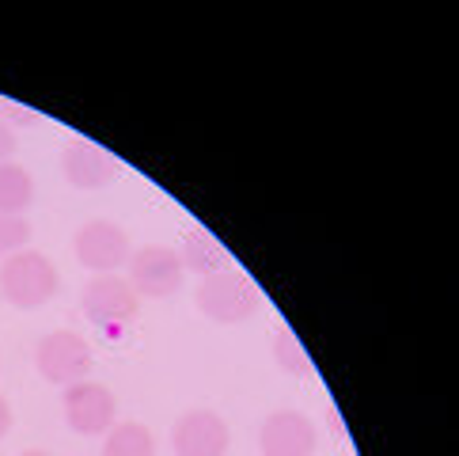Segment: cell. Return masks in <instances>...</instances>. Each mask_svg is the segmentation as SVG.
Masks as SVG:
<instances>
[{
    "mask_svg": "<svg viewBox=\"0 0 459 456\" xmlns=\"http://www.w3.org/2000/svg\"><path fill=\"white\" fill-rule=\"evenodd\" d=\"M61 289L57 267L42 251H12L0 259V293L15 308H42L46 301H54Z\"/></svg>",
    "mask_w": 459,
    "mask_h": 456,
    "instance_id": "1",
    "label": "cell"
},
{
    "mask_svg": "<svg viewBox=\"0 0 459 456\" xmlns=\"http://www.w3.org/2000/svg\"><path fill=\"white\" fill-rule=\"evenodd\" d=\"M198 308L212 323H243L258 312V289L243 270H221L212 278H202L198 293H194Z\"/></svg>",
    "mask_w": 459,
    "mask_h": 456,
    "instance_id": "2",
    "label": "cell"
},
{
    "mask_svg": "<svg viewBox=\"0 0 459 456\" xmlns=\"http://www.w3.org/2000/svg\"><path fill=\"white\" fill-rule=\"evenodd\" d=\"M91 365H95V357H91L88 338L76 331H50V335H42L35 346V369L42 373V381H50V384L73 388L80 381H88Z\"/></svg>",
    "mask_w": 459,
    "mask_h": 456,
    "instance_id": "3",
    "label": "cell"
},
{
    "mask_svg": "<svg viewBox=\"0 0 459 456\" xmlns=\"http://www.w3.org/2000/svg\"><path fill=\"white\" fill-rule=\"evenodd\" d=\"M129 285H134L137 297H152V301H163V297H175L183 289V259H178L175 248H163V243H144V248L129 251Z\"/></svg>",
    "mask_w": 459,
    "mask_h": 456,
    "instance_id": "4",
    "label": "cell"
},
{
    "mask_svg": "<svg viewBox=\"0 0 459 456\" xmlns=\"http://www.w3.org/2000/svg\"><path fill=\"white\" fill-rule=\"evenodd\" d=\"M61 407H65V422L84 437H103L114 426V418H118L114 392L95 381H80L73 388H65Z\"/></svg>",
    "mask_w": 459,
    "mask_h": 456,
    "instance_id": "5",
    "label": "cell"
},
{
    "mask_svg": "<svg viewBox=\"0 0 459 456\" xmlns=\"http://www.w3.org/2000/svg\"><path fill=\"white\" fill-rule=\"evenodd\" d=\"M137 293L122 274H95V278L84 285V297H80V308L84 316L95 323V328H118V323H129L137 316Z\"/></svg>",
    "mask_w": 459,
    "mask_h": 456,
    "instance_id": "6",
    "label": "cell"
},
{
    "mask_svg": "<svg viewBox=\"0 0 459 456\" xmlns=\"http://www.w3.org/2000/svg\"><path fill=\"white\" fill-rule=\"evenodd\" d=\"M232 430L217 411H186L171 426V449L175 456H228Z\"/></svg>",
    "mask_w": 459,
    "mask_h": 456,
    "instance_id": "7",
    "label": "cell"
},
{
    "mask_svg": "<svg viewBox=\"0 0 459 456\" xmlns=\"http://www.w3.org/2000/svg\"><path fill=\"white\" fill-rule=\"evenodd\" d=\"M76 259L91 274H118V267L129 263V236L114 221H88L73 240Z\"/></svg>",
    "mask_w": 459,
    "mask_h": 456,
    "instance_id": "8",
    "label": "cell"
},
{
    "mask_svg": "<svg viewBox=\"0 0 459 456\" xmlns=\"http://www.w3.org/2000/svg\"><path fill=\"white\" fill-rule=\"evenodd\" d=\"M258 445H262V456H311L319 445V430L307 415L285 407V411L266 415L258 430Z\"/></svg>",
    "mask_w": 459,
    "mask_h": 456,
    "instance_id": "9",
    "label": "cell"
},
{
    "mask_svg": "<svg viewBox=\"0 0 459 456\" xmlns=\"http://www.w3.org/2000/svg\"><path fill=\"white\" fill-rule=\"evenodd\" d=\"M61 175L76 190H100L118 179V160L100 145H91L88 137H73L61 149Z\"/></svg>",
    "mask_w": 459,
    "mask_h": 456,
    "instance_id": "10",
    "label": "cell"
},
{
    "mask_svg": "<svg viewBox=\"0 0 459 456\" xmlns=\"http://www.w3.org/2000/svg\"><path fill=\"white\" fill-rule=\"evenodd\" d=\"M178 259H183V270L198 274V278H212V274L228 270V251L221 248L217 236L205 232V228H190L183 248H178Z\"/></svg>",
    "mask_w": 459,
    "mask_h": 456,
    "instance_id": "11",
    "label": "cell"
},
{
    "mask_svg": "<svg viewBox=\"0 0 459 456\" xmlns=\"http://www.w3.org/2000/svg\"><path fill=\"white\" fill-rule=\"evenodd\" d=\"M30 202H35V179H30V171L20 168L15 160L0 164V214L23 217Z\"/></svg>",
    "mask_w": 459,
    "mask_h": 456,
    "instance_id": "12",
    "label": "cell"
},
{
    "mask_svg": "<svg viewBox=\"0 0 459 456\" xmlns=\"http://www.w3.org/2000/svg\"><path fill=\"white\" fill-rule=\"evenodd\" d=\"M103 437V456H156V437L141 422H114Z\"/></svg>",
    "mask_w": 459,
    "mask_h": 456,
    "instance_id": "13",
    "label": "cell"
},
{
    "mask_svg": "<svg viewBox=\"0 0 459 456\" xmlns=\"http://www.w3.org/2000/svg\"><path fill=\"white\" fill-rule=\"evenodd\" d=\"M273 362L281 365V373H289V377H311L316 373V365H311V357H307V350L300 346V338L292 335L289 328H281L273 335Z\"/></svg>",
    "mask_w": 459,
    "mask_h": 456,
    "instance_id": "14",
    "label": "cell"
},
{
    "mask_svg": "<svg viewBox=\"0 0 459 456\" xmlns=\"http://www.w3.org/2000/svg\"><path fill=\"white\" fill-rule=\"evenodd\" d=\"M27 240H30L27 217H8V214H0V259L12 255V251H23Z\"/></svg>",
    "mask_w": 459,
    "mask_h": 456,
    "instance_id": "15",
    "label": "cell"
},
{
    "mask_svg": "<svg viewBox=\"0 0 459 456\" xmlns=\"http://www.w3.org/2000/svg\"><path fill=\"white\" fill-rule=\"evenodd\" d=\"M0 122L12 126V129H23V126H39L42 118H39L35 110H27L23 103L8 100V95H0Z\"/></svg>",
    "mask_w": 459,
    "mask_h": 456,
    "instance_id": "16",
    "label": "cell"
},
{
    "mask_svg": "<svg viewBox=\"0 0 459 456\" xmlns=\"http://www.w3.org/2000/svg\"><path fill=\"white\" fill-rule=\"evenodd\" d=\"M12 156H15V129L0 122V164H8Z\"/></svg>",
    "mask_w": 459,
    "mask_h": 456,
    "instance_id": "17",
    "label": "cell"
},
{
    "mask_svg": "<svg viewBox=\"0 0 459 456\" xmlns=\"http://www.w3.org/2000/svg\"><path fill=\"white\" fill-rule=\"evenodd\" d=\"M8 430H12V407H8L4 396H0V442L8 437Z\"/></svg>",
    "mask_w": 459,
    "mask_h": 456,
    "instance_id": "18",
    "label": "cell"
},
{
    "mask_svg": "<svg viewBox=\"0 0 459 456\" xmlns=\"http://www.w3.org/2000/svg\"><path fill=\"white\" fill-rule=\"evenodd\" d=\"M20 456H54V452H42V449H27V452H20Z\"/></svg>",
    "mask_w": 459,
    "mask_h": 456,
    "instance_id": "19",
    "label": "cell"
}]
</instances>
